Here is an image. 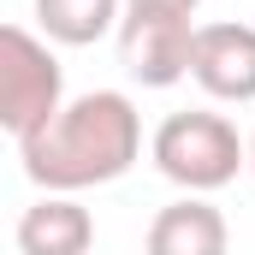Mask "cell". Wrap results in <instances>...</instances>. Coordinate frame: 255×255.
Segmentation results:
<instances>
[{
  "mask_svg": "<svg viewBox=\"0 0 255 255\" xmlns=\"http://www.w3.org/2000/svg\"><path fill=\"white\" fill-rule=\"evenodd\" d=\"M125 6H136V12H184V18H190L202 0H125Z\"/></svg>",
  "mask_w": 255,
  "mask_h": 255,
  "instance_id": "9",
  "label": "cell"
},
{
  "mask_svg": "<svg viewBox=\"0 0 255 255\" xmlns=\"http://www.w3.org/2000/svg\"><path fill=\"white\" fill-rule=\"evenodd\" d=\"M250 172H255V136H250Z\"/></svg>",
  "mask_w": 255,
  "mask_h": 255,
  "instance_id": "10",
  "label": "cell"
},
{
  "mask_svg": "<svg viewBox=\"0 0 255 255\" xmlns=\"http://www.w3.org/2000/svg\"><path fill=\"white\" fill-rule=\"evenodd\" d=\"M36 18H42L48 42L89 48V42H101L125 18V0H36Z\"/></svg>",
  "mask_w": 255,
  "mask_h": 255,
  "instance_id": "8",
  "label": "cell"
},
{
  "mask_svg": "<svg viewBox=\"0 0 255 255\" xmlns=\"http://www.w3.org/2000/svg\"><path fill=\"white\" fill-rule=\"evenodd\" d=\"M89 244H95V220L71 196H42L18 220V255H89Z\"/></svg>",
  "mask_w": 255,
  "mask_h": 255,
  "instance_id": "7",
  "label": "cell"
},
{
  "mask_svg": "<svg viewBox=\"0 0 255 255\" xmlns=\"http://www.w3.org/2000/svg\"><path fill=\"white\" fill-rule=\"evenodd\" d=\"M190 54H196V24L184 12H136V6H125L119 65L142 89H172L178 77H190Z\"/></svg>",
  "mask_w": 255,
  "mask_h": 255,
  "instance_id": "4",
  "label": "cell"
},
{
  "mask_svg": "<svg viewBox=\"0 0 255 255\" xmlns=\"http://www.w3.org/2000/svg\"><path fill=\"white\" fill-rule=\"evenodd\" d=\"M160 178H172L178 190L208 196L226 190L244 166H250V142L238 136V125L226 113H208V107H184V113H166L154 142H148Z\"/></svg>",
  "mask_w": 255,
  "mask_h": 255,
  "instance_id": "2",
  "label": "cell"
},
{
  "mask_svg": "<svg viewBox=\"0 0 255 255\" xmlns=\"http://www.w3.org/2000/svg\"><path fill=\"white\" fill-rule=\"evenodd\" d=\"M190 77L214 101H255V30L250 24H202Z\"/></svg>",
  "mask_w": 255,
  "mask_h": 255,
  "instance_id": "5",
  "label": "cell"
},
{
  "mask_svg": "<svg viewBox=\"0 0 255 255\" xmlns=\"http://www.w3.org/2000/svg\"><path fill=\"white\" fill-rule=\"evenodd\" d=\"M226 250H232L226 214L202 196H184V202L160 208L154 226H148V255H226Z\"/></svg>",
  "mask_w": 255,
  "mask_h": 255,
  "instance_id": "6",
  "label": "cell"
},
{
  "mask_svg": "<svg viewBox=\"0 0 255 255\" xmlns=\"http://www.w3.org/2000/svg\"><path fill=\"white\" fill-rule=\"evenodd\" d=\"M136 154H142V119H136L130 95H119V89H89V95L65 101L36 136L18 142L30 184H42L48 196L113 184L136 166Z\"/></svg>",
  "mask_w": 255,
  "mask_h": 255,
  "instance_id": "1",
  "label": "cell"
},
{
  "mask_svg": "<svg viewBox=\"0 0 255 255\" xmlns=\"http://www.w3.org/2000/svg\"><path fill=\"white\" fill-rule=\"evenodd\" d=\"M60 107H65L60 60L48 54L42 36H30L24 24H6L0 30V125L24 142V136H36L48 125Z\"/></svg>",
  "mask_w": 255,
  "mask_h": 255,
  "instance_id": "3",
  "label": "cell"
}]
</instances>
